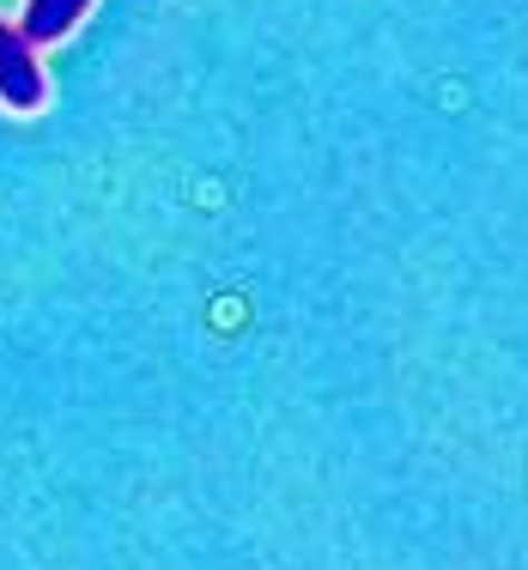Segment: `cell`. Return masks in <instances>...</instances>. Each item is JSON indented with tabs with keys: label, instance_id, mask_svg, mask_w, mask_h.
Instances as JSON below:
<instances>
[{
	"label": "cell",
	"instance_id": "obj_1",
	"mask_svg": "<svg viewBox=\"0 0 528 570\" xmlns=\"http://www.w3.org/2000/svg\"><path fill=\"white\" fill-rule=\"evenodd\" d=\"M0 104H7L12 116H37L49 104L43 61H37V49L25 43L7 19H0Z\"/></svg>",
	"mask_w": 528,
	"mask_h": 570
},
{
	"label": "cell",
	"instance_id": "obj_2",
	"mask_svg": "<svg viewBox=\"0 0 528 570\" xmlns=\"http://www.w3.org/2000/svg\"><path fill=\"white\" fill-rule=\"evenodd\" d=\"M86 12H91V0H25V12H19L12 31H19L31 49H43V43H61Z\"/></svg>",
	"mask_w": 528,
	"mask_h": 570
}]
</instances>
